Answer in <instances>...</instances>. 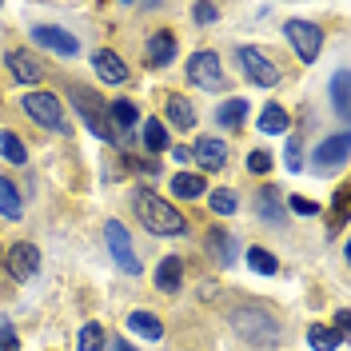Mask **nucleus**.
<instances>
[{
  "label": "nucleus",
  "mask_w": 351,
  "mask_h": 351,
  "mask_svg": "<svg viewBox=\"0 0 351 351\" xmlns=\"http://www.w3.org/2000/svg\"><path fill=\"white\" fill-rule=\"evenodd\" d=\"M260 128L271 132V136H276V132H284L287 128V112L280 108V104H267V108L260 112Z\"/></svg>",
  "instance_id": "nucleus-29"
},
{
  "label": "nucleus",
  "mask_w": 351,
  "mask_h": 351,
  "mask_svg": "<svg viewBox=\"0 0 351 351\" xmlns=\"http://www.w3.org/2000/svg\"><path fill=\"white\" fill-rule=\"evenodd\" d=\"M108 128H112V136L116 132H132V124L140 120V112H136V104L132 100H112V108H108Z\"/></svg>",
  "instance_id": "nucleus-17"
},
{
  "label": "nucleus",
  "mask_w": 351,
  "mask_h": 351,
  "mask_svg": "<svg viewBox=\"0 0 351 351\" xmlns=\"http://www.w3.org/2000/svg\"><path fill=\"white\" fill-rule=\"evenodd\" d=\"M247 168H252V172H267V168H271V156L267 152H252L247 156Z\"/></svg>",
  "instance_id": "nucleus-38"
},
{
  "label": "nucleus",
  "mask_w": 351,
  "mask_h": 351,
  "mask_svg": "<svg viewBox=\"0 0 351 351\" xmlns=\"http://www.w3.org/2000/svg\"><path fill=\"white\" fill-rule=\"evenodd\" d=\"M180 284H184V263H180V256H164L160 267H156V287H160L164 295H176Z\"/></svg>",
  "instance_id": "nucleus-14"
},
{
  "label": "nucleus",
  "mask_w": 351,
  "mask_h": 351,
  "mask_svg": "<svg viewBox=\"0 0 351 351\" xmlns=\"http://www.w3.org/2000/svg\"><path fill=\"white\" fill-rule=\"evenodd\" d=\"M284 32H287V40H291V48L300 52V60H304V64H311V60L319 56V48H324V28H319V24H311V21H287Z\"/></svg>",
  "instance_id": "nucleus-4"
},
{
  "label": "nucleus",
  "mask_w": 351,
  "mask_h": 351,
  "mask_svg": "<svg viewBox=\"0 0 351 351\" xmlns=\"http://www.w3.org/2000/svg\"><path fill=\"white\" fill-rule=\"evenodd\" d=\"M204 188H208V184H204L199 176H192V172H176L172 176V192L180 199H199L204 196Z\"/></svg>",
  "instance_id": "nucleus-22"
},
{
  "label": "nucleus",
  "mask_w": 351,
  "mask_h": 351,
  "mask_svg": "<svg viewBox=\"0 0 351 351\" xmlns=\"http://www.w3.org/2000/svg\"><path fill=\"white\" fill-rule=\"evenodd\" d=\"M256 212H260V219H267V223H284V208H280L276 188H263L260 196H256Z\"/></svg>",
  "instance_id": "nucleus-21"
},
{
  "label": "nucleus",
  "mask_w": 351,
  "mask_h": 351,
  "mask_svg": "<svg viewBox=\"0 0 351 351\" xmlns=\"http://www.w3.org/2000/svg\"><path fill=\"white\" fill-rule=\"evenodd\" d=\"M24 112L36 120V124H44V128L52 132H64V112H60V100L52 96V92H28L24 96Z\"/></svg>",
  "instance_id": "nucleus-5"
},
{
  "label": "nucleus",
  "mask_w": 351,
  "mask_h": 351,
  "mask_svg": "<svg viewBox=\"0 0 351 351\" xmlns=\"http://www.w3.org/2000/svg\"><path fill=\"white\" fill-rule=\"evenodd\" d=\"M136 212L144 219V228L156 232V236H184L188 232V219L180 216L168 199H160L156 192H148V188L136 192Z\"/></svg>",
  "instance_id": "nucleus-1"
},
{
  "label": "nucleus",
  "mask_w": 351,
  "mask_h": 351,
  "mask_svg": "<svg viewBox=\"0 0 351 351\" xmlns=\"http://www.w3.org/2000/svg\"><path fill=\"white\" fill-rule=\"evenodd\" d=\"M247 263H252V271H260V276H276V271H280L276 256L263 252V247H252V252H247Z\"/></svg>",
  "instance_id": "nucleus-31"
},
{
  "label": "nucleus",
  "mask_w": 351,
  "mask_h": 351,
  "mask_svg": "<svg viewBox=\"0 0 351 351\" xmlns=\"http://www.w3.org/2000/svg\"><path fill=\"white\" fill-rule=\"evenodd\" d=\"M307 343L315 351H335L343 343V335H335L331 328H319V324H315V328H307Z\"/></svg>",
  "instance_id": "nucleus-25"
},
{
  "label": "nucleus",
  "mask_w": 351,
  "mask_h": 351,
  "mask_svg": "<svg viewBox=\"0 0 351 351\" xmlns=\"http://www.w3.org/2000/svg\"><path fill=\"white\" fill-rule=\"evenodd\" d=\"M192 160H196L199 168H208V172H219L223 164H228V144L223 140H196V148H192Z\"/></svg>",
  "instance_id": "nucleus-12"
},
{
  "label": "nucleus",
  "mask_w": 351,
  "mask_h": 351,
  "mask_svg": "<svg viewBox=\"0 0 351 351\" xmlns=\"http://www.w3.org/2000/svg\"><path fill=\"white\" fill-rule=\"evenodd\" d=\"M0 351H21V343H16V331H12V324H8V319H0Z\"/></svg>",
  "instance_id": "nucleus-35"
},
{
  "label": "nucleus",
  "mask_w": 351,
  "mask_h": 351,
  "mask_svg": "<svg viewBox=\"0 0 351 351\" xmlns=\"http://www.w3.org/2000/svg\"><path fill=\"white\" fill-rule=\"evenodd\" d=\"M348 132H335L328 136L319 148H315V172H335V168H343L348 164Z\"/></svg>",
  "instance_id": "nucleus-9"
},
{
  "label": "nucleus",
  "mask_w": 351,
  "mask_h": 351,
  "mask_svg": "<svg viewBox=\"0 0 351 351\" xmlns=\"http://www.w3.org/2000/svg\"><path fill=\"white\" fill-rule=\"evenodd\" d=\"M104 240H108V247H112V260L120 263L124 271L140 276V256H136V247H132V240H128V232H124L120 219H108V223H104Z\"/></svg>",
  "instance_id": "nucleus-8"
},
{
  "label": "nucleus",
  "mask_w": 351,
  "mask_h": 351,
  "mask_svg": "<svg viewBox=\"0 0 351 351\" xmlns=\"http://www.w3.org/2000/svg\"><path fill=\"white\" fill-rule=\"evenodd\" d=\"M144 144H148V152H156V156L168 148V132H164L160 120H148V124H144Z\"/></svg>",
  "instance_id": "nucleus-30"
},
{
  "label": "nucleus",
  "mask_w": 351,
  "mask_h": 351,
  "mask_svg": "<svg viewBox=\"0 0 351 351\" xmlns=\"http://www.w3.org/2000/svg\"><path fill=\"white\" fill-rule=\"evenodd\" d=\"M21 212H24V199H21V192H16V184L0 176V216L4 219H21Z\"/></svg>",
  "instance_id": "nucleus-19"
},
{
  "label": "nucleus",
  "mask_w": 351,
  "mask_h": 351,
  "mask_svg": "<svg viewBox=\"0 0 351 351\" xmlns=\"http://www.w3.org/2000/svg\"><path fill=\"white\" fill-rule=\"evenodd\" d=\"M284 164L291 168V172H300V168H304V160H300V140H295V136L287 140V148H284Z\"/></svg>",
  "instance_id": "nucleus-34"
},
{
  "label": "nucleus",
  "mask_w": 351,
  "mask_h": 351,
  "mask_svg": "<svg viewBox=\"0 0 351 351\" xmlns=\"http://www.w3.org/2000/svg\"><path fill=\"white\" fill-rule=\"evenodd\" d=\"M348 324H351V311H335V335L348 339Z\"/></svg>",
  "instance_id": "nucleus-39"
},
{
  "label": "nucleus",
  "mask_w": 351,
  "mask_h": 351,
  "mask_svg": "<svg viewBox=\"0 0 351 351\" xmlns=\"http://www.w3.org/2000/svg\"><path fill=\"white\" fill-rule=\"evenodd\" d=\"M348 196H351L348 188H339V192H335V228L348 219Z\"/></svg>",
  "instance_id": "nucleus-36"
},
{
  "label": "nucleus",
  "mask_w": 351,
  "mask_h": 351,
  "mask_svg": "<svg viewBox=\"0 0 351 351\" xmlns=\"http://www.w3.org/2000/svg\"><path fill=\"white\" fill-rule=\"evenodd\" d=\"M4 260H8V271H12V280H32L36 276V267H40V256H36V247L32 243H16V247H8L4 252Z\"/></svg>",
  "instance_id": "nucleus-10"
},
{
  "label": "nucleus",
  "mask_w": 351,
  "mask_h": 351,
  "mask_svg": "<svg viewBox=\"0 0 351 351\" xmlns=\"http://www.w3.org/2000/svg\"><path fill=\"white\" fill-rule=\"evenodd\" d=\"M104 343H108V335H104L100 324H88V328L80 331V339H76V348L80 351H104Z\"/></svg>",
  "instance_id": "nucleus-28"
},
{
  "label": "nucleus",
  "mask_w": 351,
  "mask_h": 351,
  "mask_svg": "<svg viewBox=\"0 0 351 351\" xmlns=\"http://www.w3.org/2000/svg\"><path fill=\"white\" fill-rule=\"evenodd\" d=\"M128 331L144 335V339H160V335H164V324L156 319L152 311H132L128 315Z\"/></svg>",
  "instance_id": "nucleus-20"
},
{
  "label": "nucleus",
  "mask_w": 351,
  "mask_h": 351,
  "mask_svg": "<svg viewBox=\"0 0 351 351\" xmlns=\"http://www.w3.org/2000/svg\"><path fill=\"white\" fill-rule=\"evenodd\" d=\"M176 60V36L168 32V28H160V32H152L148 36V64H172Z\"/></svg>",
  "instance_id": "nucleus-15"
},
{
  "label": "nucleus",
  "mask_w": 351,
  "mask_h": 351,
  "mask_svg": "<svg viewBox=\"0 0 351 351\" xmlns=\"http://www.w3.org/2000/svg\"><path fill=\"white\" fill-rule=\"evenodd\" d=\"M68 100L76 104V112L84 116V124H88L92 132H96L100 140H116V136H112V128H108V116H104L100 100H96V92H88V88L76 84V88H68Z\"/></svg>",
  "instance_id": "nucleus-3"
},
{
  "label": "nucleus",
  "mask_w": 351,
  "mask_h": 351,
  "mask_svg": "<svg viewBox=\"0 0 351 351\" xmlns=\"http://www.w3.org/2000/svg\"><path fill=\"white\" fill-rule=\"evenodd\" d=\"M291 212H300V216H315L319 204H311V199H304V196H291Z\"/></svg>",
  "instance_id": "nucleus-37"
},
{
  "label": "nucleus",
  "mask_w": 351,
  "mask_h": 351,
  "mask_svg": "<svg viewBox=\"0 0 351 351\" xmlns=\"http://www.w3.org/2000/svg\"><path fill=\"white\" fill-rule=\"evenodd\" d=\"M32 40L40 44V48H52V52H60V56H76V36H68L64 28H56V24H36L32 28Z\"/></svg>",
  "instance_id": "nucleus-11"
},
{
  "label": "nucleus",
  "mask_w": 351,
  "mask_h": 351,
  "mask_svg": "<svg viewBox=\"0 0 351 351\" xmlns=\"http://www.w3.org/2000/svg\"><path fill=\"white\" fill-rule=\"evenodd\" d=\"M219 124H228V128H236V124H243V116H247V100H228V104H219Z\"/></svg>",
  "instance_id": "nucleus-27"
},
{
  "label": "nucleus",
  "mask_w": 351,
  "mask_h": 351,
  "mask_svg": "<svg viewBox=\"0 0 351 351\" xmlns=\"http://www.w3.org/2000/svg\"><path fill=\"white\" fill-rule=\"evenodd\" d=\"M0 260H4V256H0Z\"/></svg>",
  "instance_id": "nucleus-41"
},
{
  "label": "nucleus",
  "mask_w": 351,
  "mask_h": 351,
  "mask_svg": "<svg viewBox=\"0 0 351 351\" xmlns=\"http://www.w3.org/2000/svg\"><path fill=\"white\" fill-rule=\"evenodd\" d=\"M236 56H240V68H243V76H247V80H256L260 88H276V84H280V68L271 64V60L263 56L260 48L243 44Z\"/></svg>",
  "instance_id": "nucleus-6"
},
{
  "label": "nucleus",
  "mask_w": 351,
  "mask_h": 351,
  "mask_svg": "<svg viewBox=\"0 0 351 351\" xmlns=\"http://www.w3.org/2000/svg\"><path fill=\"white\" fill-rule=\"evenodd\" d=\"M240 208V199H236V192H228V188H219V192H212V212L216 216H232Z\"/></svg>",
  "instance_id": "nucleus-32"
},
{
  "label": "nucleus",
  "mask_w": 351,
  "mask_h": 351,
  "mask_svg": "<svg viewBox=\"0 0 351 351\" xmlns=\"http://www.w3.org/2000/svg\"><path fill=\"white\" fill-rule=\"evenodd\" d=\"M92 64L100 72V80H108V84H124V80H128V64H124L112 48H100V52L92 56Z\"/></svg>",
  "instance_id": "nucleus-13"
},
{
  "label": "nucleus",
  "mask_w": 351,
  "mask_h": 351,
  "mask_svg": "<svg viewBox=\"0 0 351 351\" xmlns=\"http://www.w3.org/2000/svg\"><path fill=\"white\" fill-rule=\"evenodd\" d=\"M168 116H172V124L176 128H196V108L188 104V96H180V92H172L168 96Z\"/></svg>",
  "instance_id": "nucleus-18"
},
{
  "label": "nucleus",
  "mask_w": 351,
  "mask_h": 351,
  "mask_svg": "<svg viewBox=\"0 0 351 351\" xmlns=\"http://www.w3.org/2000/svg\"><path fill=\"white\" fill-rule=\"evenodd\" d=\"M232 328H236V335H240L247 348H256V351L280 348V324H276L271 315L256 311V307H236V311H232Z\"/></svg>",
  "instance_id": "nucleus-2"
},
{
  "label": "nucleus",
  "mask_w": 351,
  "mask_h": 351,
  "mask_svg": "<svg viewBox=\"0 0 351 351\" xmlns=\"http://www.w3.org/2000/svg\"><path fill=\"white\" fill-rule=\"evenodd\" d=\"M104 351H132L124 339H112V343H104Z\"/></svg>",
  "instance_id": "nucleus-40"
},
{
  "label": "nucleus",
  "mask_w": 351,
  "mask_h": 351,
  "mask_svg": "<svg viewBox=\"0 0 351 351\" xmlns=\"http://www.w3.org/2000/svg\"><path fill=\"white\" fill-rule=\"evenodd\" d=\"M331 108H335V116H339V120H348L351 104H348V72H343V68L331 76Z\"/></svg>",
  "instance_id": "nucleus-23"
},
{
  "label": "nucleus",
  "mask_w": 351,
  "mask_h": 351,
  "mask_svg": "<svg viewBox=\"0 0 351 351\" xmlns=\"http://www.w3.org/2000/svg\"><path fill=\"white\" fill-rule=\"evenodd\" d=\"M192 21H196V24H216L219 21V8H216V4H196V8H192Z\"/></svg>",
  "instance_id": "nucleus-33"
},
{
  "label": "nucleus",
  "mask_w": 351,
  "mask_h": 351,
  "mask_svg": "<svg viewBox=\"0 0 351 351\" xmlns=\"http://www.w3.org/2000/svg\"><path fill=\"white\" fill-rule=\"evenodd\" d=\"M208 243H212V252H216V260H219V263H228V267L236 263V240H232L223 228H216V232L208 236Z\"/></svg>",
  "instance_id": "nucleus-24"
},
{
  "label": "nucleus",
  "mask_w": 351,
  "mask_h": 351,
  "mask_svg": "<svg viewBox=\"0 0 351 351\" xmlns=\"http://www.w3.org/2000/svg\"><path fill=\"white\" fill-rule=\"evenodd\" d=\"M8 68H12V76H16L21 84H36V80H40V64H36V56L24 52V48L8 52Z\"/></svg>",
  "instance_id": "nucleus-16"
},
{
  "label": "nucleus",
  "mask_w": 351,
  "mask_h": 351,
  "mask_svg": "<svg viewBox=\"0 0 351 351\" xmlns=\"http://www.w3.org/2000/svg\"><path fill=\"white\" fill-rule=\"evenodd\" d=\"M188 76H192L196 88H204V92H223V88H228V76H223V68H219L216 52H196L192 64H188Z\"/></svg>",
  "instance_id": "nucleus-7"
},
{
  "label": "nucleus",
  "mask_w": 351,
  "mask_h": 351,
  "mask_svg": "<svg viewBox=\"0 0 351 351\" xmlns=\"http://www.w3.org/2000/svg\"><path fill=\"white\" fill-rule=\"evenodd\" d=\"M0 156H4L8 164H24V160H28V152H24L21 136H12V132L0 128Z\"/></svg>",
  "instance_id": "nucleus-26"
}]
</instances>
